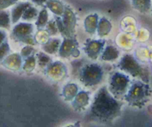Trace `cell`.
<instances>
[{
  "instance_id": "obj_25",
  "label": "cell",
  "mask_w": 152,
  "mask_h": 127,
  "mask_svg": "<svg viewBox=\"0 0 152 127\" xmlns=\"http://www.w3.org/2000/svg\"><path fill=\"white\" fill-rule=\"evenodd\" d=\"M46 31L48 32V34L51 36H55L59 33L58 31V26L55 20H49L46 26Z\"/></svg>"
},
{
  "instance_id": "obj_20",
  "label": "cell",
  "mask_w": 152,
  "mask_h": 127,
  "mask_svg": "<svg viewBox=\"0 0 152 127\" xmlns=\"http://www.w3.org/2000/svg\"><path fill=\"white\" fill-rule=\"evenodd\" d=\"M49 22V12H48L47 8H44L39 12L35 22V26L37 29L40 30L46 27V24Z\"/></svg>"
},
{
  "instance_id": "obj_16",
  "label": "cell",
  "mask_w": 152,
  "mask_h": 127,
  "mask_svg": "<svg viewBox=\"0 0 152 127\" xmlns=\"http://www.w3.org/2000/svg\"><path fill=\"white\" fill-rule=\"evenodd\" d=\"M61 43L62 41L60 38L49 39L42 46V49L46 53L49 54V55H54V54L58 52Z\"/></svg>"
},
{
  "instance_id": "obj_21",
  "label": "cell",
  "mask_w": 152,
  "mask_h": 127,
  "mask_svg": "<svg viewBox=\"0 0 152 127\" xmlns=\"http://www.w3.org/2000/svg\"><path fill=\"white\" fill-rule=\"evenodd\" d=\"M38 14H39L38 10L31 5L25 11L21 19L23 20V21L30 23V22L34 21L35 20H37Z\"/></svg>"
},
{
  "instance_id": "obj_11",
  "label": "cell",
  "mask_w": 152,
  "mask_h": 127,
  "mask_svg": "<svg viewBox=\"0 0 152 127\" xmlns=\"http://www.w3.org/2000/svg\"><path fill=\"white\" fill-rule=\"evenodd\" d=\"M1 65H2L8 69L11 70H19L23 67L22 66V65H23V58H22L20 54H11V55H8L2 61Z\"/></svg>"
},
{
  "instance_id": "obj_26",
  "label": "cell",
  "mask_w": 152,
  "mask_h": 127,
  "mask_svg": "<svg viewBox=\"0 0 152 127\" xmlns=\"http://www.w3.org/2000/svg\"><path fill=\"white\" fill-rule=\"evenodd\" d=\"M11 51L9 43L5 40L1 46H0V64H2V61L6 58Z\"/></svg>"
},
{
  "instance_id": "obj_8",
  "label": "cell",
  "mask_w": 152,
  "mask_h": 127,
  "mask_svg": "<svg viewBox=\"0 0 152 127\" xmlns=\"http://www.w3.org/2000/svg\"><path fill=\"white\" fill-rule=\"evenodd\" d=\"M80 53L79 45L75 37H64V40L58 50V54L61 58H69L72 57L77 58L79 57Z\"/></svg>"
},
{
  "instance_id": "obj_13",
  "label": "cell",
  "mask_w": 152,
  "mask_h": 127,
  "mask_svg": "<svg viewBox=\"0 0 152 127\" xmlns=\"http://www.w3.org/2000/svg\"><path fill=\"white\" fill-rule=\"evenodd\" d=\"M133 8L140 14H147L152 12L151 0H130Z\"/></svg>"
},
{
  "instance_id": "obj_5",
  "label": "cell",
  "mask_w": 152,
  "mask_h": 127,
  "mask_svg": "<svg viewBox=\"0 0 152 127\" xmlns=\"http://www.w3.org/2000/svg\"><path fill=\"white\" fill-rule=\"evenodd\" d=\"M55 22L58 26L59 33L64 37H75L77 17L74 11L69 6H65L64 12L61 17L56 16Z\"/></svg>"
},
{
  "instance_id": "obj_15",
  "label": "cell",
  "mask_w": 152,
  "mask_h": 127,
  "mask_svg": "<svg viewBox=\"0 0 152 127\" xmlns=\"http://www.w3.org/2000/svg\"><path fill=\"white\" fill-rule=\"evenodd\" d=\"M119 51L115 46L112 45H108L104 48L102 54H101V59L104 61H116L119 57Z\"/></svg>"
},
{
  "instance_id": "obj_9",
  "label": "cell",
  "mask_w": 152,
  "mask_h": 127,
  "mask_svg": "<svg viewBox=\"0 0 152 127\" xmlns=\"http://www.w3.org/2000/svg\"><path fill=\"white\" fill-rule=\"evenodd\" d=\"M106 40L104 39L100 40H87L84 51L89 58L96 61L99 58L104 48Z\"/></svg>"
},
{
  "instance_id": "obj_29",
  "label": "cell",
  "mask_w": 152,
  "mask_h": 127,
  "mask_svg": "<svg viewBox=\"0 0 152 127\" xmlns=\"http://www.w3.org/2000/svg\"><path fill=\"white\" fill-rule=\"evenodd\" d=\"M6 37H7V34L5 32V31L1 30L0 29V46L4 43V42L6 40Z\"/></svg>"
},
{
  "instance_id": "obj_2",
  "label": "cell",
  "mask_w": 152,
  "mask_h": 127,
  "mask_svg": "<svg viewBox=\"0 0 152 127\" xmlns=\"http://www.w3.org/2000/svg\"><path fill=\"white\" fill-rule=\"evenodd\" d=\"M152 90L149 83L136 79L131 81L127 93L124 95L122 100L133 108L142 109L150 100Z\"/></svg>"
},
{
  "instance_id": "obj_10",
  "label": "cell",
  "mask_w": 152,
  "mask_h": 127,
  "mask_svg": "<svg viewBox=\"0 0 152 127\" xmlns=\"http://www.w3.org/2000/svg\"><path fill=\"white\" fill-rule=\"evenodd\" d=\"M90 92L81 90L76 95L72 101V106L76 112H81L85 110L90 104Z\"/></svg>"
},
{
  "instance_id": "obj_12",
  "label": "cell",
  "mask_w": 152,
  "mask_h": 127,
  "mask_svg": "<svg viewBox=\"0 0 152 127\" xmlns=\"http://www.w3.org/2000/svg\"><path fill=\"white\" fill-rule=\"evenodd\" d=\"M32 4L28 2H19V3L15 4L11 11V24H17L22 18V16L24 14L25 11Z\"/></svg>"
},
{
  "instance_id": "obj_7",
  "label": "cell",
  "mask_w": 152,
  "mask_h": 127,
  "mask_svg": "<svg viewBox=\"0 0 152 127\" xmlns=\"http://www.w3.org/2000/svg\"><path fill=\"white\" fill-rule=\"evenodd\" d=\"M34 25L28 22H22L15 24L11 31V37L17 42L34 46L37 44V42L34 35Z\"/></svg>"
},
{
  "instance_id": "obj_1",
  "label": "cell",
  "mask_w": 152,
  "mask_h": 127,
  "mask_svg": "<svg viewBox=\"0 0 152 127\" xmlns=\"http://www.w3.org/2000/svg\"><path fill=\"white\" fill-rule=\"evenodd\" d=\"M124 102L110 93L107 86H102L93 97L85 119L88 122L111 125L122 115Z\"/></svg>"
},
{
  "instance_id": "obj_18",
  "label": "cell",
  "mask_w": 152,
  "mask_h": 127,
  "mask_svg": "<svg viewBox=\"0 0 152 127\" xmlns=\"http://www.w3.org/2000/svg\"><path fill=\"white\" fill-rule=\"evenodd\" d=\"M78 93V87L74 83H69L64 86L63 89L62 95L65 101H72L77 93Z\"/></svg>"
},
{
  "instance_id": "obj_23",
  "label": "cell",
  "mask_w": 152,
  "mask_h": 127,
  "mask_svg": "<svg viewBox=\"0 0 152 127\" xmlns=\"http://www.w3.org/2000/svg\"><path fill=\"white\" fill-rule=\"evenodd\" d=\"M37 63L41 68H47L52 64V60L47 53L44 52H38L37 54Z\"/></svg>"
},
{
  "instance_id": "obj_28",
  "label": "cell",
  "mask_w": 152,
  "mask_h": 127,
  "mask_svg": "<svg viewBox=\"0 0 152 127\" xmlns=\"http://www.w3.org/2000/svg\"><path fill=\"white\" fill-rule=\"evenodd\" d=\"M20 0H0V11L5 10L17 4Z\"/></svg>"
},
{
  "instance_id": "obj_6",
  "label": "cell",
  "mask_w": 152,
  "mask_h": 127,
  "mask_svg": "<svg viewBox=\"0 0 152 127\" xmlns=\"http://www.w3.org/2000/svg\"><path fill=\"white\" fill-rule=\"evenodd\" d=\"M131 83V80L129 76L125 73L116 71L113 73L110 77L107 88L115 98L120 100L123 98L124 95L127 93Z\"/></svg>"
},
{
  "instance_id": "obj_3",
  "label": "cell",
  "mask_w": 152,
  "mask_h": 127,
  "mask_svg": "<svg viewBox=\"0 0 152 127\" xmlns=\"http://www.w3.org/2000/svg\"><path fill=\"white\" fill-rule=\"evenodd\" d=\"M117 68L122 72L136 79L149 83L150 73L148 68L142 65L131 54H125L117 64Z\"/></svg>"
},
{
  "instance_id": "obj_17",
  "label": "cell",
  "mask_w": 152,
  "mask_h": 127,
  "mask_svg": "<svg viewBox=\"0 0 152 127\" xmlns=\"http://www.w3.org/2000/svg\"><path fill=\"white\" fill-rule=\"evenodd\" d=\"M112 24L105 17H102L99 20L97 27V34L99 37H104L107 36L112 30Z\"/></svg>"
},
{
  "instance_id": "obj_30",
  "label": "cell",
  "mask_w": 152,
  "mask_h": 127,
  "mask_svg": "<svg viewBox=\"0 0 152 127\" xmlns=\"http://www.w3.org/2000/svg\"><path fill=\"white\" fill-rule=\"evenodd\" d=\"M31 1L40 6H43L44 5H46V2H47V0H31Z\"/></svg>"
},
{
  "instance_id": "obj_24",
  "label": "cell",
  "mask_w": 152,
  "mask_h": 127,
  "mask_svg": "<svg viewBox=\"0 0 152 127\" xmlns=\"http://www.w3.org/2000/svg\"><path fill=\"white\" fill-rule=\"evenodd\" d=\"M37 64V58L34 55H31L24 59V64L23 65V70L25 72H32L34 70Z\"/></svg>"
},
{
  "instance_id": "obj_22",
  "label": "cell",
  "mask_w": 152,
  "mask_h": 127,
  "mask_svg": "<svg viewBox=\"0 0 152 127\" xmlns=\"http://www.w3.org/2000/svg\"><path fill=\"white\" fill-rule=\"evenodd\" d=\"M11 13L6 10L0 11V29L9 30L11 29Z\"/></svg>"
},
{
  "instance_id": "obj_14",
  "label": "cell",
  "mask_w": 152,
  "mask_h": 127,
  "mask_svg": "<svg viewBox=\"0 0 152 127\" xmlns=\"http://www.w3.org/2000/svg\"><path fill=\"white\" fill-rule=\"evenodd\" d=\"M98 23H99V16L94 14L87 16L84 20V29L88 34L94 35L97 31Z\"/></svg>"
},
{
  "instance_id": "obj_19",
  "label": "cell",
  "mask_w": 152,
  "mask_h": 127,
  "mask_svg": "<svg viewBox=\"0 0 152 127\" xmlns=\"http://www.w3.org/2000/svg\"><path fill=\"white\" fill-rule=\"evenodd\" d=\"M46 6L54 14L60 17L63 15L65 9V6L59 0H47V2H46Z\"/></svg>"
},
{
  "instance_id": "obj_27",
  "label": "cell",
  "mask_w": 152,
  "mask_h": 127,
  "mask_svg": "<svg viewBox=\"0 0 152 127\" xmlns=\"http://www.w3.org/2000/svg\"><path fill=\"white\" fill-rule=\"evenodd\" d=\"M35 52V49L34 47V46L32 45H26V46L23 48L21 49V52H20V55H21L22 58L23 59L28 58V57L31 56V55H33L32 54Z\"/></svg>"
},
{
  "instance_id": "obj_4",
  "label": "cell",
  "mask_w": 152,
  "mask_h": 127,
  "mask_svg": "<svg viewBox=\"0 0 152 127\" xmlns=\"http://www.w3.org/2000/svg\"><path fill=\"white\" fill-rule=\"evenodd\" d=\"M79 80L84 87L98 85L104 79V70L97 63H88L82 66L79 71Z\"/></svg>"
}]
</instances>
